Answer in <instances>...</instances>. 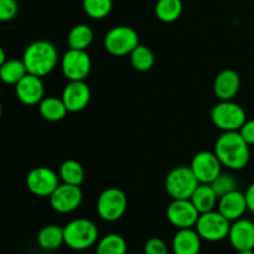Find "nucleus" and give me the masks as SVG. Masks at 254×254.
I'll return each mask as SVG.
<instances>
[{
    "label": "nucleus",
    "instance_id": "obj_38",
    "mask_svg": "<svg viewBox=\"0 0 254 254\" xmlns=\"http://www.w3.org/2000/svg\"><path fill=\"white\" fill-rule=\"evenodd\" d=\"M42 254H55V253H52V252H46V253H42Z\"/></svg>",
    "mask_w": 254,
    "mask_h": 254
},
{
    "label": "nucleus",
    "instance_id": "obj_15",
    "mask_svg": "<svg viewBox=\"0 0 254 254\" xmlns=\"http://www.w3.org/2000/svg\"><path fill=\"white\" fill-rule=\"evenodd\" d=\"M17 99L25 106H36L45 97V84L41 77L27 73L15 86Z\"/></svg>",
    "mask_w": 254,
    "mask_h": 254
},
{
    "label": "nucleus",
    "instance_id": "obj_9",
    "mask_svg": "<svg viewBox=\"0 0 254 254\" xmlns=\"http://www.w3.org/2000/svg\"><path fill=\"white\" fill-rule=\"evenodd\" d=\"M92 69L87 50L68 49L61 57V71L68 81H86Z\"/></svg>",
    "mask_w": 254,
    "mask_h": 254
},
{
    "label": "nucleus",
    "instance_id": "obj_25",
    "mask_svg": "<svg viewBox=\"0 0 254 254\" xmlns=\"http://www.w3.org/2000/svg\"><path fill=\"white\" fill-rule=\"evenodd\" d=\"M59 176L62 183L81 186L84 180V169L79 161L74 159H67L60 165Z\"/></svg>",
    "mask_w": 254,
    "mask_h": 254
},
{
    "label": "nucleus",
    "instance_id": "obj_6",
    "mask_svg": "<svg viewBox=\"0 0 254 254\" xmlns=\"http://www.w3.org/2000/svg\"><path fill=\"white\" fill-rule=\"evenodd\" d=\"M211 121L222 131H238L247 121V114L235 101H220L211 111Z\"/></svg>",
    "mask_w": 254,
    "mask_h": 254
},
{
    "label": "nucleus",
    "instance_id": "obj_27",
    "mask_svg": "<svg viewBox=\"0 0 254 254\" xmlns=\"http://www.w3.org/2000/svg\"><path fill=\"white\" fill-rule=\"evenodd\" d=\"M183 10V0H158L155 4L156 17L165 24L175 22L181 16Z\"/></svg>",
    "mask_w": 254,
    "mask_h": 254
},
{
    "label": "nucleus",
    "instance_id": "obj_23",
    "mask_svg": "<svg viewBox=\"0 0 254 254\" xmlns=\"http://www.w3.org/2000/svg\"><path fill=\"white\" fill-rule=\"evenodd\" d=\"M26 74L27 69L22 59H9L0 66V78L5 84L16 86Z\"/></svg>",
    "mask_w": 254,
    "mask_h": 254
},
{
    "label": "nucleus",
    "instance_id": "obj_16",
    "mask_svg": "<svg viewBox=\"0 0 254 254\" xmlns=\"http://www.w3.org/2000/svg\"><path fill=\"white\" fill-rule=\"evenodd\" d=\"M228 241L236 251L254 250V222L247 218H240L231 222Z\"/></svg>",
    "mask_w": 254,
    "mask_h": 254
},
{
    "label": "nucleus",
    "instance_id": "obj_19",
    "mask_svg": "<svg viewBox=\"0 0 254 254\" xmlns=\"http://www.w3.org/2000/svg\"><path fill=\"white\" fill-rule=\"evenodd\" d=\"M202 238L195 228L178 230L171 241V250L174 254H200Z\"/></svg>",
    "mask_w": 254,
    "mask_h": 254
},
{
    "label": "nucleus",
    "instance_id": "obj_13",
    "mask_svg": "<svg viewBox=\"0 0 254 254\" xmlns=\"http://www.w3.org/2000/svg\"><path fill=\"white\" fill-rule=\"evenodd\" d=\"M190 168L200 184H211L222 173V164L215 151H198L191 160Z\"/></svg>",
    "mask_w": 254,
    "mask_h": 254
},
{
    "label": "nucleus",
    "instance_id": "obj_18",
    "mask_svg": "<svg viewBox=\"0 0 254 254\" xmlns=\"http://www.w3.org/2000/svg\"><path fill=\"white\" fill-rule=\"evenodd\" d=\"M217 211L231 222L242 218L248 211L245 193L235 190L232 192L221 196L218 198Z\"/></svg>",
    "mask_w": 254,
    "mask_h": 254
},
{
    "label": "nucleus",
    "instance_id": "obj_4",
    "mask_svg": "<svg viewBox=\"0 0 254 254\" xmlns=\"http://www.w3.org/2000/svg\"><path fill=\"white\" fill-rule=\"evenodd\" d=\"M198 185L200 183L190 166H176L169 171L165 178V190L173 200L191 198Z\"/></svg>",
    "mask_w": 254,
    "mask_h": 254
},
{
    "label": "nucleus",
    "instance_id": "obj_8",
    "mask_svg": "<svg viewBox=\"0 0 254 254\" xmlns=\"http://www.w3.org/2000/svg\"><path fill=\"white\" fill-rule=\"evenodd\" d=\"M230 228L231 221L215 210L201 213L195 226L200 237L208 242H220L227 238Z\"/></svg>",
    "mask_w": 254,
    "mask_h": 254
},
{
    "label": "nucleus",
    "instance_id": "obj_39",
    "mask_svg": "<svg viewBox=\"0 0 254 254\" xmlns=\"http://www.w3.org/2000/svg\"><path fill=\"white\" fill-rule=\"evenodd\" d=\"M129 254H144V253H136L135 252V253H129Z\"/></svg>",
    "mask_w": 254,
    "mask_h": 254
},
{
    "label": "nucleus",
    "instance_id": "obj_14",
    "mask_svg": "<svg viewBox=\"0 0 254 254\" xmlns=\"http://www.w3.org/2000/svg\"><path fill=\"white\" fill-rule=\"evenodd\" d=\"M91 97V88L86 81H68L62 91L61 98L68 113H77L88 107Z\"/></svg>",
    "mask_w": 254,
    "mask_h": 254
},
{
    "label": "nucleus",
    "instance_id": "obj_7",
    "mask_svg": "<svg viewBox=\"0 0 254 254\" xmlns=\"http://www.w3.org/2000/svg\"><path fill=\"white\" fill-rule=\"evenodd\" d=\"M128 207L127 196L121 189L108 188L101 192L97 200V213L106 222L121 220Z\"/></svg>",
    "mask_w": 254,
    "mask_h": 254
},
{
    "label": "nucleus",
    "instance_id": "obj_17",
    "mask_svg": "<svg viewBox=\"0 0 254 254\" xmlns=\"http://www.w3.org/2000/svg\"><path fill=\"white\" fill-rule=\"evenodd\" d=\"M241 89V77L235 69H222L213 81V92L220 101H232Z\"/></svg>",
    "mask_w": 254,
    "mask_h": 254
},
{
    "label": "nucleus",
    "instance_id": "obj_32",
    "mask_svg": "<svg viewBox=\"0 0 254 254\" xmlns=\"http://www.w3.org/2000/svg\"><path fill=\"white\" fill-rule=\"evenodd\" d=\"M144 254H169L168 245L161 238L153 237L146 241L144 246Z\"/></svg>",
    "mask_w": 254,
    "mask_h": 254
},
{
    "label": "nucleus",
    "instance_id": "obj_34",
    "mask_svg": "<svg viewBox=\"0 0 254 254\" xmlns=\"http://www.w3.org/2000/svg\"><path fill=\"white\" fill-rule=\"evenodd\" d=\"M246 202H247V208L250 212L254 213V181L247 188L245 192Z\"/></svg>",
    "mask_w": 254,
    "mask_h": 254
},
{
    "label": "nucleus",
    "instance_id": "obj_10",
    "mask_svg": "<svg viewBox=\"0 0 254 254\" xmlns=\"http://www.w3.org/2000/svg\"><path fill=\"white\" fill-rule=\"evenodd\" d=\"M60 185L59 174L47 166L31 169L26 175V188L37 197H50Z\"/></svg>",
    "mask_w": 254,
    "mask_h": 254
},
{
    "label": "nucleus",
    "instance_id": "obj_2",
    "mask_svg": "<svg viewBox=\"0 0 254 254\" xmlns=\"http://www.w3.org/2000/svg\"><path fill=\"white\" fill-rule=\"evenodd\" d=\"M22 61L27 73L37 77L49 76L59 64V51L52 42L47 40H36L27 45L22 54Z\"/></svg>",
    "mask_w": 254,
    "mask_h": 254
},
{
    "label": "nucleus",
    "instance_id": "obj_20",
    "mask_svg": "<svg viewBox=\"0 0 254 254\" xmlns=\"http://www.w3.org/2000/svg\"><path fill=\"white\" fill-rule=\"evenodd\" d=\"M218 196L210 184H200L191 196V202L193 203L200 213L213 211L217 207Z\"/></svg>",
    "mask_w": 254,
    "mask_h": 254
},
{
    "label": "nucleus",
    "instance_id": "obj_33",
    "mask_svg": "<svg viewBox=\"0 0 254 254\" xmlns=\"http://www.w3.org/2000/svg\"><path fill=\"white\" fill-rule=\"evenodd\" d=\"M238 133L241 134V136L245 139V141L248 145L254 146V118L247 119L245 124L241 127Z\"/></svg>",
    "mask_w": 254,
    "mask_h": 254
},
{
    "label": "nucleus",
    "instance_id": "obj_37",
    "mask_svg": "<svg viewBox=\"0 0 254 254\" xmlns=\"http://www.w3.org/2000/svg\"><path fill=\"white\" fill-rule=\"evenodd\" d=\"M1 116H2V104H1V101H0V119H1Z\"/></svg>",
    "mask_w": 254,
    "mask_h": 254
},
{
    "label": "nucleus",
    "instance_id": "obj_31",
    "mask_svg": "<svg viewBox=\"0 0 254 254\" xmlns=\"http://www.w3.org/2000/svg\"><path fill=\"white\" fill-rule=\"evenodd\" d=\"M19 12V2L16 0H0V22L11 21Z\"/></svg>",
    "mask_w": 254,
    "mask_h": 254
},
{
    "label": "nucleus",
    "instance_id": "obj_5",
    "mask_svg": "<svg viewBox=\"0 0 254 254\" xmlns=\"http://www.w3.org/2000/svg\"><path fill=\"white\" fill-rule=\"evenodd\" d=\"M140 44L139 34L130 26L119 25L107 31L103 39L104 50L112 56H128Z\"/></svg>",
    "mask_w": 254,
    "mask_h": 254
},
{
    "label": "nucleus",
    "instance_id": "obj_11",
    "mask_svg": "<svg viewBox=\"0 0 254 254\" xmlns=\"http://www.w3.org/2000/svg\"><path fill=\"white\" fill-rule=\"evenodd\" d=\"M49 200L52 210L61 215H67L76 211L82 205L83 191L81 186L62 183L51 193Z\"/></svg>",
    "mask_w": 254,
    "mask_h": 254
},
{
    "label": "nucleus",
    "instance_id": "obj_1",
    "mask_svg": "<svg viewBox=\"0 0 254 254\" xmlns=\"http://www.w3.org/2000/svg\"><path fill=\"white\" fill-rule=\"evenodd\" d=\"M221 164L230 170H242L250 164L251 146L238 131H222L213 149Z\"/></svg>",
    "mask_w": 254,
    "mask_h": 254
},
{
    "label": "nucleus",
    "instance_id": "obj_22",
    "mask_svg": "<svg viewBox=\"0 0 254 254\" xmlns=\"http://www.w3.org/2000/svg\"><path fill=\"white\" fill-rule=\"evenodd\" d=\"M37 106H39V112L42 118L49 122L62 121L68 113L62 98H59V97H44V99Z\"/></svg>",
    "mask_w": 254,
    "mask_h": 254
},
{
    "label": "nucleus",
    "instance_id": "obj_28",
    "mask_svg": "<svg viewBox=\"0 0 254 254\" xmlns=\"http://www.w3.org/2000/svg\"><path fill=\"white\" fill-rule=\"evenodd\" d=\"M127 250L128 246L121 235L109 233L98 241L96 254H127Z\"/></svg>",
    "mask_w": 254,
    "mask_h": 254
},
{
    "label": "nucleus",
    "instance_id": "obj_30",
    "mask_svg": "<svg viewBox=\"0 0 254 254\" xmlns=\"http://www.w3.org/2000/svg\"><path fill=\"white\" fill-rule=\"evenodd\" d=\"M210 185L212 186V189L217 193L218 197H221V196L226 195V193H230L232 191L237 190L238 181L236 180V178L232 174L221 173Z\"/></svg>",
    "mask_w": 254,
    "mask_h": 254
},
{
    "label": "nucleus",
    "instance_id": "obj_26",
    "mask_svg": "<svg viewBox=\"0 0 254 254\" xmlns=\"http://www.w3.org/2000/svg\"><path fill=\"white\" fill-rule=\"evenodd\" d=\"M131 67L138 72H148L155 64V55L146 45L139 44L129 55Z\"/></svg>",
    "mask_w": 254,
    "mask_h": 254
},
{
    "label": "nucleus",
    "instance_id": "obj_24",
    "mask_svg": "<svg viewBox=\"0 0 254 254\" xmlns=\"http://www.w3.org/2000/svg\"><path fill=\"white\" fill-rule=\"evenodd\" d=\"M94 32L88 25L78 24L72 27L67 36V44L69 49L87 50L93 42Z\"/></svg>",
    "mask_w": 254,
    "mask_h": 254
},
{
    "label": "nucleus",
    "instance_id": "obj_29",
    "mask_svg": "<svg viewBox=\"0 0 254 254\" xmlns=\"http://www.w3.org/2000/svg\"><path fill=\"white\" fill-rule=\"evenodd\" d=\"M84 12L93 20H102L111 14L113 9V0H83Z\"/></svg>",
    "mask_w": 254,
    "mask_h": 254
},
{
    "label": "nucleus",
    "instance_id": "obj_12",
    "mask_svg": "<svg viewBox=\"0 0 254 254\" xmlns=\"http://www.w3.org/2000/svg\"><path fill=\"white\" fill-rule=\"evenodd\" d=\"M201 213L193 206L190 198L186 200H173L166 208V218L178 230L195 228Z\"/></svg>",
    "mask_w": 254,
    "mask_h": 254
},
{
    "label": "nucleus",
    "instance_id": "obj_3",
    "mask_svg": "<svg viewBox=\"0 0 254 254\" xmlns=\"http://www.w3.org/2000/svg\"><path fill=\"white\" fill-rule=\"evenodd\" d=\"M64 245L74 251H84L98 242L99 230L88 218H74L64 227Z\"/></svg>",
    "mask_w": 254,
    "mask_h": 254
},
{
    "label": "nucleus",
    "instance_id": "obj_36",
    "mask_svg": "<svg viewBox=\"0 0 254 254\" xmlns=\"http://www.w3.org/2000/svg\"><path fill=\"white\" fill-rule=\"evenodd\" d=\"M238 254H254L253 250H246V251H240Z\"/></svg>",
    "mask_w": 254,
    "mask_h": 254
},
{
    "label": "nucleus",
    "instance_id": "obj_21",
    "mask_svg": "<svg viewBox=\"0 0 254 254\" xmlns=\"http://www.w3.org/2000/svg\"><path fill=\"white\" fill-rule=\"evenodd\" d=\"M64 243V227L59 225L44 226L37 233V245L46 252H52Z\"/></svg>",
    "mask_w": 254,
    "mask_h": 254
},
{
    "label": "nucleus",
    "instance_id": "obj_41",
    "mask_svg": "<svg viewBox=\"0 0 254 254\" xmlns=\"http://www.w3.org/2000/svg\"><path fill=\"white\" fill-rule=\"evenodd\" d=\"M253 156H254V149H253Z\"/></svg>",
    "mask_w": 254,
    "mask_h": 254
},
{
    "label": "nucleus",
    "instance_id": "obj_40",
    "mask_svg": "<svg viewBox=\"0 0 254 254\" xmlns=\"http://www.w3.org/2000/svg\"><path fill=\"white\" fill-rule=\"evenodd\" d=\"M2 83V82H1V78H0V84H1Z\"/></svg>",
    "mask_w": 254,
    "mask_h": 254
},
{
    "label": "nucleus",
    "instance_id": "obj_35",
    "mask_svg": "<svg viewBox=\"0 0 254 254\" xmlns=\"http://www.w3.org/2000/svg\"><path fill=\"white\" fill-rule=\"evenodd\" d=\"M6 60H7V57H6V52H5L4 47L0 46V66H1V64H4V62L6 61Z\"/></svg>",
    "mask_w": 254,
    "mask_h": 254
}]
</instances>
